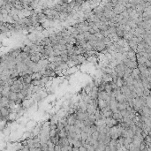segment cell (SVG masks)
Here are the masks:
<instances>
[{"instance_id": "obj_1", "label": "cell", "mask_w": 151, "mask_h": 151, "mask_svg": "<svg viewBox=\"0 0 151 151\" xmlns=\"http://www.w3.org/2000/svg\"><path fill=\"white\" fill-rule=\"evenodd\" d=\"M10 113V110L8 107L6 106H4L2 108L0 109V117L3 118V119H6L7 116L9 115Z\"/></svg>"}, {"instance_id": "obj_2", "label": "cell", "mask_w": 151, "mask_h": 151, "mask_svg": "<svg viewBox=\"0 0 151 151\" xmlns=\"http://www.w3.org/2000/svg\"><path fill=\"white\" fill-rule=\"evenodd\" d=\"M104 122H105V124L107 126H109V127H112V126H116V125H117V123L118 122L116 121L114 118H113L112 117H105V119H104Z\"/></svg>"}, {"instance_id": "obj_3", "label": "cell", "mask_w": 151, "mask_h": 151, "mask_svg": "<svg viewBox=\"0 0 151 151\" xmlns=\"http://www.w3.org/2000/svg\"><path fill=\"white\" fill-rule=\"evenodd\" d=\"M75 121H76L75 113L66 116V123H67V125H69V126H72V125H74Z\"/></svg>"}, {"instance_id": "obj_4", "label": "cell", "mask_w": 151, "mask_h": 151, "mask_svg": "<svg viewBox=\"0 0 151 151\" xmlns=\"http://www.w3.org/2000/svg\"><path fill=\"white\" fill-rule=\"evenodd\" d=\"M101 111L103 112V114H104V116L105 117H110L112 116L113 112L112 111H111V109H110V107L109 106H106V107H104V109H102Z\"/></svg>"}, {"instance_id": "obj_5", "label": "cell", "mask_w": 151, "mask_h": 151, "mask_svg": "<svg viewBox=\"0 0 151 151\" xmlns=\"http://www.w3.org/2000/svg\"><path fill=\"white\" fill-rule=\"evenodd\" d=\"M17 118H18L17 117V113L15 111H10L9 115L6 117V120H8V121H15Z\"/></svg>"}, {"instance_id": "obj_6", "label": "cell", "mask_w": 151, "mask_h": 151, "mask_svg": "<svg viewBox=\"0 0 151 151\" xmlns=\"http://www.w3.org/2000/svg\"><path fill=\"white\" fill-rule=\"evenodd\" d=\"M140 71L138 69L137 67L134 68L132 70V72H131V77L133 78V80H139V74H140Z\"/></svg>"}, {"instance_id": "obj_7", "label": "cell", "mask_w": 151, "mask_h": 151, "mask_svg": "<svg viewBox=\"0 0 151 151\" xmlns=\"http://www.w3.org/2000/svg\"><path fill=\"white\" fill-rule=\"evenodd\" d=\"M32 138H34V134H33L32 131H26L22 135V140H27V139H32Z\"/></svg>"}, {"instance_id": "obj_8", "label": "cell", "mask_w": 151, "mask_h": 151, "mask_svg": "<svg viewBox=\"0 0 151 151\" xmlns=\"http://www.w3.org/2000/svg\"><path fill=\"white\" fill-rule=\"evenodd\" d=\"M129 106L127 102H122V103H117V110L122 111V110H126Z\"/></svg>"}, {"instance_id": "obj_9", "label": "cell", "mask_w": 151, "mask_h": 151, "mask_svg": "<svg viewBox=\"0 0 151 151\" xmlns=\"http://www.w3.org/2000/svg\"><path fill=\"white\" fill-rule=\"evenodd\" d=\"M107 105V103L106 101L104 100H102V99H97V108L102 110V109H104V107H106Z\"/></svg>"}, {"instance_id": "obj_10", "label": "cell", "mask_w": 151, "mask_h": 151, "mask_svg": "<svg viewBox=\"0 0 151 151\" xmlns=\"http://www.w3.org/2000/svg\"><path fill=\"white\" fill-rule=\"evenodd\" d=\"M10 92H11V90H10V86H4L2 93H1V96H8Z\"/></svg>"}, {"instance_id": "obj_11", "label": "cell", "mask_w": 151, "mask_h": 151, "mask_svg": "<svg viewBox=\"0 0 151 151\" xmlns=\"http://www.w3.org/2000/svg\"><path fill=\"white\" fill-rule=\"evenodd\" d=\"M8 98H9L10 101H12V102H16L18 100V96H17V93L15 92H10L9 95H8Z\"/></svg>"}, {"instance_id": "obj_12", "label": "cell", "mask_w": 151, "mask_h": 151, "mask_svg": "<svg viewBox=\"0 0 151 151\" xmlns=\"http://www.w3.org/2000/svg\"><path fill=\"white\" fill-rule=\"evenodd\" d=\"M2 133H3V135L5 136V137L10 136V134H11V127L8 126H6L5 128L2 130Z\"/></svg>"}, {"instance_id": "obj_13", "label": "cell", "mask_w": 151, "mask_h": 151, "mask_svg": "<svg viewBox=\"0 0 151 151\" xmlns=\"http://www.w3.org/2000/svg\"><path fill=\"white\" fill-rule=\"evenodd\" d=\"M35 126H36V122L35 121V120H28V121H27V123L26 124L27 128V129H30V130H32V129L34 128Z\"/></svg>"}, {"instance_id": "obj_14", "label": "cell", "mask_w": 151, "mask_h": 151, "mask_svg": "<svg viewBox=\"0 0 151 151\" xmlns=\"http://www.w3.org/2000/svg\"><path fill=\"white\" fill-rule=\"evenodd\" d=\"M111 117H112L113 118L116 120V121H117V122L121 121L122 116H121V114H120L119 111H117V112H113V114H112V116H111Z\"/></svg>"}, {"instance_id": "obj_15", "label": "cell", "mask_w": 151, "mask_h": 151, "mask_svg": "<svg viewBox=\"0 0 151 151\" xmlns=\"http://www.w3.org/2000/svg\"><path fill=\"white\" fill-rule=\"evenodd\" d=\"M43 75L40 72H33L31 74V78L32 80H41V78L43 77Z\"/></svg>"}, {"instance_id": "obj_16", "label": "cell", "mask_w": 151, "mask_h": 151, "mask_svg": "<svg viewBox=\"0 0 151 151\" xmlns=\"http://www.w3.org/2000/svg\"><path fill=\"white\" fill-rule=\"evenodd\" d=\"M114 82H115V84L117 85V88H121L122 86L124 85V81H123L122 78H117V79L114 81Z\"/></svg>"}, {"instance_id": "obj_17", "label": "cell", "mask_w": 151, "mask_h": 151, "mask_svg": "<svg viewBox=\"0 0 151 151\" xmlns=\"http://www.w3.org/2000/svg\"><path fill=\"white\" fill-rule=\"evenodd\" d=\"M66 135L67 134H66V131L65 130V128L58 131V138H65L66 137Z\"/></svg>"}, {"instance_id": "obj_18", "label": "cell", "mask_w": 151, "mask_h": 151, "mask_svg": "<svg viewBox=\"0 0 151 151\" xmlns=\"http://www.w3.org/2000/svg\"><path fill=\"white\" fill-rule=\"evenodd\" d=\"M46 143H47V146H48V150H54L55 144L51 141V140H50V139L47 140V142H46Z\"/></svg>"}, {"instance_id": "obj_19", "label": "cell", "mask_w": 151, "mask_h": 151, "mask_svg": "<svg viewBox=\"0 0 151 151\" xmlns=\"http://www.w3.org/2000/svg\"><path fill=\"white\" fill-rule=\"evenodd\" d=\"M10 90L12 91V92H15V93H18L19 91L20 90V88H19V86L17 85H14V84H12V85L10 86Z\"/></svg>"}, {"instance_id": "obj_20", "label": "cell", "mask_w": 151, "mask_h": 151, "mask_svg": "<svg viewBox=\"0 0 151 151\" xmlns=\"http://www.w3.org/2000/svg\"><path fill=\"white\" fill-rule=\"evenodd\" d=\"M104 91L106 93H108V94L112 92V88H111V85H110V82L109 83H105V85H104Z\"/></svg>"}, {"instance_id": "obj_21", "label": "cell", "mask_w": 151, "mask_h": 151, "mask_svg": "<svg viewBox=\"0 0 151 151\" xmlns=\"http://www.w3.org/2000/svg\"><path fill=\"white\" fill-rule=\"evenodd\" d=\"M57 135H58L57 129H50V131H49V136L50 137H55Z\"/></svg>"}, {"instance_id": "obj_22", "label": "cell", "mask_w": 151, "mask_h": 151, "mask_svg": "<svg viewBox=\"0 0 151 151\" xmlns=\"http://www.w3.org/2000/svg\"><path fill=\"white\" fill-rule=\"evenodd\" d=\"M98 135H99V132L97 131V130H95V131H94L92 133H91V137H92V139H94V140H97V138H98Z\"/></svg>"}, {"instance_id": "obj_23", "label": "cell", "mask_w": 151, "mask_h": 151, "mask_svg": "<svg viewBox=\"0 0 151 151\" xmlns=\"http://www.w3.org/2000/svg\"><path fill=\"white\" fill-rule=\"evenodd\" d=\"M88 119L89 120L90 122H92V123H94V122L95 121V115H94V114H88Z\"/></svg>"}, {"instance_id": "obj_24", "label": "cell", "mask_w": 151, "mask_h": 151, "mask_svg": "<svg viewBox=\"0 0 151 151\" xmlns=\"http://www.w3.org/2000/svg\"><path fill=\"white\" fill-rule=\"evenodd\" d=\"M145 66H147L148 68H150L151 67V62H150V59H146L145 61Z\"/></svg>"}, {"instance_id": "obj_25", "label": "cell", "mask_w": 151, "mask_h": 151, "mask_svg": "<svg viewBox=\"0 0 151 151\" xmlns=\"http://www.w3.org/2000/svg\"><path fill=\"white\" fill-rule=\"evenodd\" d=\"M54 150L56 151H60L61 150V146L59 144H55L54 146Z\"/></svg>"}, {"instance_id": "obj_26", "label": "cell", "mask_w": 151, "mask_h": 151, "mask_svg": "<svg viewBox=\"0 0 151 151\" xmlns=\"http://www.w3.org/2000/svg\"><path fill=\"white\" fill-rule=\"evenodd\" d=\"M81 150H82V151H87V149H86V148L83 146V145H81V147H79V151H81Z\"/></svg>"}]
</instances>
